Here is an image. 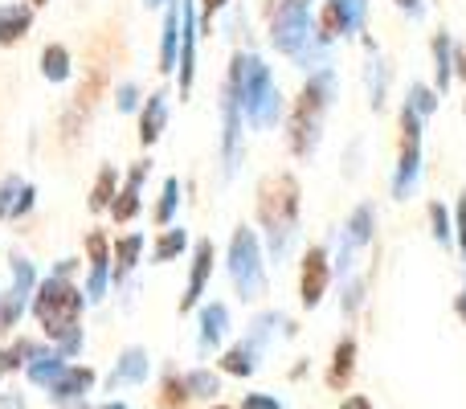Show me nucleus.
<instances>
[{
  "label": "nucleus",
  "instance_id": "1",
  "mask_svg": "<svg viewBox=\"0 0 466 409\" xmlns=\"http://www.w3.org/2000/svg\"><path fill=\"white\" fill-rule=\"evenodd\" d=\"M226 87L233 90V98H238L246 128L274 131L282 123V115H287V98H282V90H279V82H274L266 57L254 54V49H238V54L229 57Z\"/></svg>",
  "mask_w": 466,
  "mask_h": 409
},
{
  "label": "nucleus",
  "instance_id": "2",
  "mask_svg": "<svg viewBox=\"0 0 466 409\" xmlns=\"http://www.w3.org/2000/svg\"><path fill=\"white\" fill-rule=\"evenodd\" d=\"M299 180L290 172H270L258 185V233L266 238V254L270 262H287L299 238Z\"/></svg>",
  "mask_w": 466,
  "mask_h": 409
},
{
  "label": "nucleus",
  "instance_id": "3",
  "mask_svg": "<svg viewBox=\"0 0 466 409\" xmlns=\"http://www.w3.org/2000/svg\"><path fill=\"white\" fill-rule=\"evenodd\" d=\"M331 103H336V70L323 66V70L307 74L303 95H299L295 107L287 111V148L295 160H311V156L319 152L323 123H328Z\"/></svg>",
  "mask_w": 466,
  "mask_h": 409
},
{
  "label": "nucleus",
  "instance_id": "4",
  "mask_svg": "<svg viewBox=\"0 0 466 409\" xmlns=\"http://www.w3.org/2000/svg\"><path fill=\"white\" fill-rule=\"evenodd\" d=\"M82 307H86V291H78L70 279H57L49 274L46 282H37V295H33V315L46 328V336L54 344H62L66 336L82 332Z\"/></svg>",
  "mask_w": 466,
  "mask_h": 409
},
{
  "label": "nucleus",
  "instance_id": "5",
  "mask_svg": "<svg viewBox=\"0 0 466 409\" xmlns=\"http://www.w3.org/2000/svg\"><path fill=\"white\" fill-rule=\"evenodd\" d=\"M226 274L238 291L241 303H258L270 291V279H266V254H262V233L254 225L241 221L229 238V254H226Z\"/></svg>",
  "mask_w": 466,
  "mask_h": 409
},
{
  "label": "nucleus",
  "instance_id": "6",
  "mask_svg": "<svg viewBox=\"0 0 466 409\" xmlns=\"http://www.w3.org/2000/svg\"><path fill=\"white\" fill-rule=\"evenodd\" d=\"M315 0H270V46L287 57H299L311 41Z\"/></svg>",
  "mask_w": 466,
  "mask_h": 409
},
{
  "label": "nucleus",
  "instance_id": "7",
  "mask_svg": "<svg viewBox=\"0 0 466 409\" xmlns=\"http://www.w3.org/2000/svg\"><path fill=\"white\" fill-rule=\"evenodd\" d=\"M421 115L413 107H401V156H397V169H393V201H410L421 185Z\"/></svg>",
  "mask_w": 466,
  "mask_h": 409
},
{
  "label": "nucleus",
  "instance_id": "8",
  "mask_svg": "<svg viewBox=\"0 0 466 409\" xmlns=\"http://www.w3.org/2000/svg\"><path fill=\"white\" fill-rule=\"evenodd\" d=\"M372 233H377V209L369 201H360L352 209V217L344 221V230H339V250H336V262H331V271L339 279H352L356 274V250L369 246Z\"/></svg>",
  "mask_w": 466,
  "mask_h": 409
},
{
  "label": "nucleus",
  "instance_id": "9",
  "mask_svg": "<svg viewBox=\"0 0 466 409\" xmlns=\"http://www.w3.org/2000/svg\"><path fill=\"white\" fill-rule=\"evenodd\" d=\"M218 107H221V177L233 180L241 172V160H246V119H241V107L226 82H221Z\"/></svg>",
  "mask_w": 466,
  "mask_h": 409
},
{
  "label": "nucleus",
  "instance_id": "10",
  "mask_svg": "<svg viewBox=\"0 0 466 409\" xmlns=\"http://www.w3.org/2000/svg\"><path fill=\"white\" fill-rule=\"evenodd\" d=\"M33 295H37V271L25 254H13V287L0 295V336L16 328L25 307H33Z\"/></svg>",
  "mask_w": 466,
  "mask_h": 409
},
{
  "label": "nucleus",
  "instance_id": "11",
  "mask_svg": "<svg viewBox=\"0 0 466 409\" xmlns=\"http://www.w3.org/2000/svg\"><path fill=\"white\" fill-rule=\"evenodd\" d=\"M331 254L328 246H311L303 254V279H299V299H303L307 312H315V307L323 303V295H328V282H331Z\"/></svg>",
  "mask_w": 466,
  "mask_h": 409
},
{
  "label": "nucleus",
  "instance_id": "12",
  "mask_svg": "<svg viewBox=\"0 0 466 409\" xmlns=\"http://www.w3.org/2000/svg\"><path fill=\"white\" fill-rule=\"evenodd\" d=\"M147 377H152V356H147V348L127 344L119 356H115V364H111V373H106L103 389H106V394H119V389L144 385Z\"/></svg>",
  "mask_w": 466,
  "mask_h": 409
},
{
  "label": "nucleus",
  "instance_id": "13",
  "mask_svg": "<svg viewBox=\"0 0 466 409\" xmlns=\"http://www.w3.org/2000/svg\"><path fill=\"white\" fill-rule=\"evenodd\" d=\"M95 369L90 364H70V369L62 373V377L54 381V385L46 389L49 402H54L57 409H78L86 405V394H95Z\"/></svg>",
  "mask_w": 466,
  "mask_h": 409
},
{
  "label": "nucleus",
  "instance_id": "14",
  "mask_svg": "<svg viewBox=\"0 0 466 409\" xmlns=\"http://www.w3.org/2000/svg\"><path fill=\"white\" fill-rule=\"evenodd\" d=\"M356 33H360V25L352 21V13H348L344 0H323L319 13H315L311 37H315V41H323V46H336V41L356 37Z\"/></svg>",
  "mask_w": 466,
  "mask_h": 409
},
{
  "label": "nucleus",
  "instance_id": "15",
  "mask_svg": "<svg viewBox=\"0 0 466 409\" xmlns=\"http://www.w3.org/2000/svg\"><path fill=\"white\" fill-rule=\"evenodd\" d=\"M229 336V307L221 299L213 303H201V315H197V353L213 356Z\"/></svg>",
  "mask_w": 466,
  "mask_h": 409
},
{
  "label": "nucleus",
  "instance_id": "16",
  "mask_svg": "<svg viewBox=\"0 0 466 409\" xmlns=\"http://www.w3.org/2000/svg\"><path fill=\"white\" fill-rule=\"evenodd\" d=\"M209 274H213V241L201 238L193 246V271H188V282H185V295H180V315L201 307V295L209 287Z\"/></svg>",
  "mask_w": 466,
  "mask_h": 409
},
{
  "label": "nucleus",
  "instance_id": "17",
  "mask_svg": "<svg viewBox=\"0 0 466 409\" xmlns=\"http://www.w3.org/2000/svg\"><path fill=\"white\" fill-rule=\"evenodd\" d=\"M180 66V0H172L164 8V25H160V57H156V70L160 74H177Z\"/></svg>",
  "mask_w": 466,
  "mask_h": 409
},
{
  "label": "nucleus",
  "instance_id": "18",
  "mask_svg": "<svg viewBox=\"0 0 466 409\" xmlns=\"http://www.w3.org/2000/svg\"><path fill=\"white\" fill-rule=\"evenodd\" d=\"M164 128H168V90H152L139 111V144L152 148L164 136Z\"/></svg>",
  "mask_w": 466,
  "mask_h": 409
},
{
  "label": "nucleus",
  "instance_id": "19",
  "mask_svg": "<svg viewBox=\"0 0 466 409\" xmlns=\"http://www.w3.org/2000/svg\"><path fill=\"white\" fill-rule=\"evenodd\" d=\"M139 254H144V233H127L111 246V282L123 287L131 279V271L139 266Z\"/></svg>",
  "mask_w": 466,
  "mask_h": 409
},
{
  "label": "nucleus",
  "instance_id": "20",
  "mask_svg": "<svg viewBox=\"0 0 466 409\" xmlns=\"http://www.w3.org/2000/svg\"><path fill=\"white\" fill-rule=\"evenodd\" d=\"M279 332H282V336H295V323H290L282 312H258L254 320H249L246 340L258 348V353H266V348H270V340L279 336Z\"/></svg>",
  "mask_w": 466,
  "mask_h": 409
},
{
  "label": "nucleus",
  "instance_id": "21",
  "mask_svg": "<svg viewBox=\"0 0 466 409\" xmlns=\"http://www.w3.org/2000/svg\"><path fill=\"white\" fill-rule=\"evenodd\" d=\"M430 49H434V90L446 95L451 82H454V57H459V46H454V37L446 29H438L434 41H430Z\"/></svg>",
  "mask_w": 466,
  "mask_h": 409
},
{
  "label": "nucleus",
  "instance_id": "22",
  "mask_svg": "<svg viewBox=\"0 0 466 409\" xmlns=\"http://www.w3.org/2000/svg\"><path fill=\"white\" fill-rule=\"evenodd\" d=\"M144 177H147V160H139V164H131V172H127V185H123V193L115 197V205H111V217L115 221H131V217L144 209V201H139V189H144Z\"/></svg>",
  "mask_w": 466,
  "mask_h": 409
},
{
  "label": "nucleus",
  "instance_id": "23",
  "mask_svg": "<svg viewBox=\"0 0 466 409\" xmlns=\"http://www.w3.org/2000/svg\"><path fill=\"white\" fill-rule=\"evenodd\" d=\"M258 364H262V353H258V348L249 344V340H241V344H233L229 353H221V356H218V369L226 373V377H238V381L254 377Z\"/></svg>",
  "mask_w": 466,
  "mask_h": 409
},
{
  "label": "nucleus",
  "instance_id": "24",
  "mask_svg": "<svg viewBox=\"0 0 466 409\" xmlns=\"http://www.w3.org/2000/svg\"><path fill=\"white\" fill-rule=\"evenodd\" d=\"M33 25L29 5H0V46H16Z\"/></svg>",
  "mask_w": 466,
  "mask_h": 409
},
{
  "label": "nucleus",
  "instance_id": "25",
  "mask_svg": "<svg viewBox=\"0 0 466 409\" xmlns=\"http://www.w3.org/2000/svg\"><path fill=\"white\" fill-rule=\"evenodd\" d=\"M352 373H356V340H352V336H344V340L336 344V353H331L328 385H331V389H348Z\"/></svg>",
  "mask_w": 466,
  "mask_h": 409
},
{
  "label": "nucleus",
  "instance_id": "26",
  "mask_svg": "<svg viewBox=\"0 0 466 409\" xmlns=\"http://www.w3.org/2000/svg\"><path fill=\"white\" fill-rule=\"evenodd\" d=\"M180 381H185L188 402H218L221 397V377L213 369H188L180 373Z\"/></svg>",
  "mask_w": 466,
  "mask_h": 409
},
{
  "label": "nucleus",
  "instance_id": "27",
  "mask_svg": "<svg viewBox=\"0 0 466 409\" xmlns=\"http://www.w3.org/2000/svg\"><path fill=\"white\" fill-rule=\"evenodd\" d=\"M70 364H74V361H66V356L57 353V348H49V353L41 356V361H33L29 369H25V377H29V385H37V389H49V385H54L57 377H62L66 369H70Z\"/></svg>",
  "mask_w": 466,
  "mask_h": 409
},
{
  "label": "nucleus",
  "instance_id": "28",
  "mask_svg": "<svg viewBox=\"0 0 466 409\" xmlns=\"http://www.w3.org/2000/svg\"><path fill=\"white\" fill-rule=\"evenodd\" d=\"M41 74H46V82H54V87H62V82H70L74 74V62H70V49L66 46H46L41 49Z\"/></svg>",
  "mask_w": 466,
  "mask_h": 409
},
{
  "label": "nucleus",
  "instance_id": "29",
  "mask_svg": "<svg viewBox=\"0 0 466 409\" xmlns=\"http://www.w3.org/2000/svg\"><path fill=\"white\" fill-rule=\"evenodd\" d=\"M364 82H369V107H372V115H380V111H385V87H389V70H385V62H380V57H377V49H372L369 66H364Z\"/></svg>",
  "mask_w": 466,
  "mask_h": 409
},
{
  "label": "nucleus",
  "instance_id": "30",
  "mask_svg": "<svg viewBox=\"0 0 466 409\" xmlns=\"http://www.w3.org/2000/svg\"><path fill=\"white\" fill-rule=\"evenodd\" d=\"M185 250H188V230L172 225V230H164L160 238H156V246H152V262H156V266H164V262H172V258H180Z\"/></svg>",
  "mask_w": 466,
  "mask_h": 409
},
{
  "label": "nucleus",
  "instance_id": "31",
  "mask_svg": "<svg viewBox=\"0 0 466 409\" xmlns=\"http://www.w3.org/2000/svg\"><path fill=\"white\" fill-rule=\"evenodd\" d=\"M177 209H180V180L168 177L160 185V201H156V209H152V221L164 225V230H172V221H177Z\"/></svg>",
  "mask_w": 466,
  "mask_h": 409
},
{
  "label": "nucleus",
  "instance_id": "32",
  "mask_svg": "<svg viewBox=\"0 0 466 409\" xmlns=\"http://www.w3.org/2000/svg\"><path fill=\"white\" fill-rule=\"evenodd\" d=\"M115 185H119V172L111 169V164H103V169H98V180H95V189H90V209H95V213H103V209H111L115 205Z\"/></svg>",
  "mask_w": 466,
  "mask_h": 409
},
{
  "label": "nucleus",
  "instance_id": "33",
  "mask_svg": "<svg viewBox=\"0 0 466 409\" xmlns=\"http://www.w3.org/2000/svg\"><path fill=\"white\" fill-rule=\"evenodd\" d=\"M430 233H434L438 246H446V250L454 246V217L446 213L442 201H430Z\"/></svg>",
  "mask_w": 466,
  "mask_h": 409
},
{
  "label": "nucleus",
  "instance_id": "34",
  "mask_svg": "<svg viewBox=\"0 0 466 409\" xmlns=\"http://www.w3.org/2000/svg\"><path fill=\"white\" fill-rule=\"evenodd\" d=\"M360 303H364V279L352 274V279L339 282V312H344L348 320H356V315H360Z\"/></svg>",
  "mask_w": 466,
  "mask_h": 409
},
{
  "label": "nucleus",
  "instance_id": "35",
  "mask_svg": "<svg viewBox=\"0 0 466 409\" xmlns=\"http://www.w3.org/2000/svg\"><path fill=\"white\" fill-rule=\"evenodd\" d=\"M405 107H413L421 119H430V115L438 111V90H434V87H421V82H413L410 95H405Z\"/></svg>",
  "mask_w": 466,
  "mask_h": 409
},
{
  "label": "nucleus",
  "instance_id": "36",
  "mask_svg": "<svg viewBox=\"0 0 466 409\" xmlns=\"http://www.w3.org/2000/svg\"><path fill=\"white\" fill-rule=\"evenodd\" d=\"M115 107H119V115H131V111H144V90H139V82H119L115 87Z\"/></svg>",
  "mask_w": 466,
  "mask_h": 409
},
{
  "label": "nucleus",
  "instance_id": "37",
  "mask_svg": "<svg viewBox=\"0 0 466 409\" xmlns=\"http://www.w3.org/2000/svg\"><path fill=\"white\" fill-rule=\"evenodd\" d=\"M21 193H25V180L21 177H5V185H0V221H5V217H13Z\"/></svg>",
  "mask_w": 466,
  "mask_h": 409
},
{
  "label": "nucleus",
  "instance_id": "38",
  "mask_svg": "<svg viewBox=\"0 0 466 409\" xmlns=\"http://www.w3.org/2000/svg\"><path fill=\"white\" fill-rule=\"evenodd\" d=\"M188 402V394H185V381H180V373H168V381H164V397H160V405L164 409H180Z\"/></svg>",
  "mask_w": 466,
  "mask_h": 409
},
{
  "label": "nucleus",
  "instance_id": "39",
  "mask_svg": "<svg viewBox=\"0 0 466 409\" xmlns=\"http://www.w3.org/2000/svg\"><path fill=\"white\" fill-rule=\"evenodd\" d=\"M454 246L466 254V193H459V201H454Z\"/></svg>",
  "mask_w": 466,
  "mask_h": 409
},
{
  "label": "nucleus",
  "instance_id": "40",
  "mask_svg": "<svg viewBox=\"0 0 466 409\" xmlns=\"http://www.w3.org/2000/svg\"><path fill=\"white\" fill-rule=\"evenodd\" d=\"M241 409H282V402L274 394H246L241 397Z\"/></svg>",
  "mask_w": 466,
  "mask_h": 409
},
{
  "label": "nucleus",
  "instance_id": "41",
  "mask_svg": "<svg viewBox=\"0 0 466 409\" xmlns=\"http://www.w3.org/2000/svg\"><path fill=\"white\" fill-rule=\"evenodd\" d=\"M226 5H229V0H201V25H205V29H213V21H218V13Z\"/></svg>",
  "mask_w": 466,
  "mask_h": 409
},
{
  "label": "nucleus",
  "instance_id": "42",
  "mask_svg": "<svg viewBox=\"0 0 466 409\" xmlns=\"http://www.w3.org/2000/svg\"><path fill=\"white\" fill-rule=\"evenodd\" d=\"M397 8H401L405 16H413V21H421V16H426V0H397Z\"/></svg>",
  "mask_w": 466,
  "mask_h": 409
},
{
  "label": "nucleus",
  "instance_id": "43",
  "mask_svg": "<svg viewBox=\"0 0 466 409\" xmlns=\"http://www.w3.org/2000/svg\"><path fill=\"white\" fill-rule=\"evenodd\" d=\"M33 197H37V189H33V185H25L21 201H16V209H13V221H16V217H25V213H29V209H33Z\"/></svg>",
  "mask_w": 466,
  "mask_h": 409
},
{
  "label": "nucleus",
  "instance_id": "44",
  "mask_svg": "<svg viewBox=\"0 0 466 409\" xmlns=\"http://www.w3.org/2000/svg\"><path fill=\"white\" fill-rule=\"evenodd\" d=\"M74 271H78V258H62V262L54 266V274H57V279H70Z\"/></svg>",
  "mask_w": 466,
  "mask_h": 409
},
{
  "label": "nucleus",
  "instance_id": "45",
  "mask_svg": "<svg viewBox=\"0 0 466 409\" xmlns=\"http://www.w3.org/2000/svg\"><path fill=\"white\" fill-rule=\"evenodd\" d=\"M0 409H25V394H0Z\"/></svg>",
  "mask_w": 466,
  "mask_h": 409
},
{
  "label": "nucleus",
  "instance_id": "46",
  "mask_svg": "<svg viewBox=\"0 0 466 409\" xmlns=\"http://www.w3.org/2000/svg\"><path fill=\"white\" fill-rule=\"evenodd\" d=\"M339 409H372V405H369V397H356L352 394V397H344V405H339Z\"/></svg>",
  "mask_w": 466,
  "mask_h": 409
},
{
  "label": "nucleus",
  "instance_id": "47",
  "mask_svg": "<svg viewBox=\"0 0 466 409\" xmlns=\"http://www.w3.org/2000/svg\"><path fill=\"white\" fill-rule=\"evenodd\" d=\"M454 315H459V320L466 323V287L459 291V295H454Z\"/></svg>",
  "mask_w": 466,
  "mask_h": 409
},
{
  "label": "nucleus",
  "instance_id": "48",
  "mask_svg": "<svg viewBox=\"0 0 466 409\" xmlns=\"http://www.w3.org/2000/svg\"><path fill=\"white\" fill-rule=\"evenodd\" d=\"M454 78H466V49H459V57H454Z\"/></svg>",
  "mask_w": 466,
  "mask_h": 409
},
{
  "label": "nucleus",
  "instance_id": "49",
  "mask_svg": "<svg viewBox=\"0 0 466 409\" xmlns=\"http://www.w3.org/2000/svg\"><path fill=\"white\" fill-rule=\"evenodd\" d=\"M0 373H13L8 369V348H0Z\"/></svg>",
  "mask_w": 466,
  "mask_h": 409
},
{
  "label": "nucleus",
  "instance_id": "50",
  "mask_svg": "<svg viewBox=\"0 0 466 409\" xmlns=\"http://www.w3.org/2000/svg\"><path fill=\"white\" fill-rule=\"evenodd\" d=\"M103 409H127V402H119V397H111V402H103Z\"/></svg>",
  "mask_w": 466,
  "mask_h": 409
},
{
  "label": "nucleus",
  "instance_id": "51",
  "mask_svg": "<svg viewBox=\"0 0 466 409\" xmlns=\"http://www.w3.org/2000/svg\"><path fill=\"white\" fill-rule=\"evenodd\" d=\"M144 5H147V8H168L172 0H144Z\"/></svg>",
  "mask_w": 466,
  "mask_h": 409
},
{
  "label": "nucleus",
  "instance_id": "52",
  "mask_svg": "<svg viewBox=\"0 0 466 409\" xmlns=\"http://www.w3.org/2000/svg\"><path fill=\"white\" fill-rule=\"evenodd\" d=\"M209 409H229V405H221V402H218V405H209Z\"/></svg>",
  "mask_w": 466,
  "mask_h": 409
},
{
  "label": "nucleus",
  "instance_id": "53",
  "mask_svg": "<svg viewBox=\"0 0 466 409\" xmlns=\"http://www.w3.org/2000/svg\"><path fill=\"white\" fill-rule=\"evenodd\" d=\"M33 5H46V0H33Z\"/></svg>",
  "mask_w": 466,
  "mask_h": 409
},
{
  "label": "nucleus",
  "instance_id": "54",
  "mask_svg": "<svg viewBox=\"0 0 466 409\" xmlns=\"http://www.w3.org/2000/svg\"><path fill=\"white\" fill-rule=\"evenodd\" d=\"M78 409H90V405H78Z\"/></svg>",
  "mask_w": 466,
  "mask_h": 409
},
{
  "label": "nucleus",
  "instance_id": "55",
  "mask_svg": "<svg viewBox=\"0 0 466 409\" xmlns=\"http://www.w3.org/2000/svg\"><path fill=\"white\" fill-rule=\"evenodd\" d=\"M462 111H466V103H462Z\"/></svg>",
  "mask_w": 466,
  "mask_h": 409
}]
</instances>
